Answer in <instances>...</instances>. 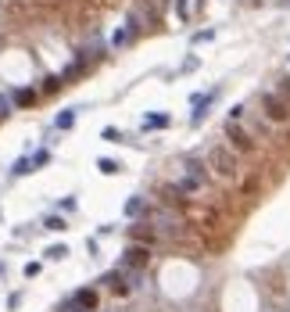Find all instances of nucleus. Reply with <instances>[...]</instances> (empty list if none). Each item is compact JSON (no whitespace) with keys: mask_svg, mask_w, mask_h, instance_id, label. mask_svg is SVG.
<instances>
[{"mask_svg":"<svg viewBox=\"0 0 290 312\" xmlns=\"http://www.w3.org/2000/svg\"><path fill=\"white\" fill-rule=\"evenodd\" d=\"M208 165H212L222 180L237 176V158H233V151H226V148H212V151H208Z\"/></svg>","mask_w":290,"mask_h":312,"instance_id":"nucleus-1","label":"nucleus"},{"mask_svg":"<svg viewBox=\"0 0 290 312\" xmlns=\"http://www.w3.org/2000/svg\"><path fill=\"white\" fill-rule=\"evenodd\" d=\"M147 262H151V247H147V244H129V247L122 251V269H125V273L147 269Z\"/></svg>","mask_w":290,"mask_h":312,"instance_id":"nucleus-2","label":"nucleus"},{"mask_svg":"<svg viewBox=\"0 0 290 312\" xmlns=\"http://www.w3.org/2000/svg\"><path fill=\"white\" fill-rule=\"evenodd\" d=\"M204 183H208L204 165H201V162H186V172H183V180H179L176 187L183 190V194H197V190H201Z\"/></svg>","mask_w":290,"mask_h":312,"instance_id":"nucleus-3","label":"nucleus"},{"mask_svg":"<svg viewBox=\"0 0 290 312\" xmlns=\"http://www.w3.org/2000/svg\"><path fill=\"white\" fill-rule=\"evenodd\" d=\"M97 301H101V295H97V287H79L76 295L68 298L65 312H97Z\"/></svg>","mask_w":290,"mask_h":312,"instance_id":"nucleus-4","label":"nucleus"},{"mask_svg":"<svg viewBox=\"0 0 290 312\" xmlns=\"http://www.w3.org/2000/svg\"><path fill=\"white\" fill-rule=\"evenodd\" d=\"M261 108H265V118H273V122H287V118H290V104L283 97H276V94L261 97Z\"/></svg>","mask_w":290,"mask_h":312,"instance_id":"nucleus-5","label":"nucleus"},{"mask_svg":"<svg viewBox=\"0 0 290 312\" xmlns=\"http://www.w3.org/2000/svg\"><path fill=\"white\" fill-rule=\"evenodd\" d=\"M226 140H229V144H233V151H240V154L255 151V140H251V133H247V130H240L237 122L226 126Z\"/></svg>","mask_w":290,"mask_h":312,"instance_id":"nucleus-6","label":"nucleus"},{"mask_svg":"<svg viewBox=\"0 0 290 312\" xmlns=\"http://www.w3.org/2000/svg\"><path fill=\"white\" fill-rule=\"evenodd\" d=\"M104 283L115 291V295H129L137 283H133V273H125V269H111V273H104Z\"/></svg>","mask_w":290,"mask_h":312,"instance_id":"nucleus-7","label":"nucleus"},{"mask_svg":"<svg viewBox=\"0 0 290 312\" xmlns=\"http://www.w3.org/2000/svg\"><path fill=\"white\" fill-rule=\"evenodd\" d=\"M215 94H219V90H212V94H197V97H194V112H190V122H201V118H204V108L215 100Z\"/></svg>","mask_w":290,"mask_h":312,"instance_id":"nucleus-8","label":"nucleus"},{"mask_svg":"<svg viewBox=\"0 0 290 312\" xmlns=\"http://www.w3.org/2000/svg\"><path fill=\"white\" fill-rule=\"evenodd\" d=\"M143 215H147V197H129V201H125V219H143Z\"/></svg>","mask_w":290,"mask_h":312,"instance_id":"nucleus-9","label":"nucleus"},{"mask_svg":"<svg viewBox=\"0 0 290 312\" xmlns=\"http://www.w3.org/2000/svg\"><path fill=\"white\" fill-rule=\"evenodd\" d=\"M133 33H137V18H129V22H125V29H119V33H115V47L129 43V40H133Z\"/></svg>","mask_w":290,"mask_h":312,"instance_id":"nucleus-10","label":"nucleus"},{"mask_svg":"<svg viewBox=\"0 0 290 312\" xmlns=\"http://www.w3.org/2000/svg\"><path fill=\"white\" fill-rule=\"evenodd\" d=\"M76 118H79V108H68V112L58 115V122H54V126H58V130H72V126H76Z\"/></svg>","mask_w":290,"mask_h":312,"instance_id":"nucleus-11","label":"nucleus"},{"mask_svg":"<svg viewBox=\"0 0 290 312\" xmlns=\"http://www.w3.org/2000/svg\"><path fill=\"white\" fill-rule=\"evenodd\" d=\"M43 255H47L50 262H61V259H68V244H50Z\"/></svg>","mask_w":290,"mask_h":312,"instance_id":"nucleus-12","label":"nucleus"},{"mask_svg":"<svg viewBox=\"0 0 290 312\" xmlns=\"http://www.w3.org/2000/svg\"><path fill=\"white\" fill-rule=\"evenodd\" d=\"M168 126V115H147L143 118V130H165Z\"/></svg>","mask_w":290,"mask_h":312,"instance_id":"nucleus-13","label":"nucleus"},{"mask_svg":"<svg viewBox=\"0 0 290 312\" xmlns=\"http://www.w3.org/2000/svg\"><path fill=\"white\" fill-rule=\"evenodd\" d=\"M43 230H54V233H61V230H68V223L61 215H47L43 219Z\"/></svg>","mask_w":290,"mask_h":312,"instance_id":"nucleus-14","label":"nucleus"},{"mask_svg":"<svg viewBox=\"0 0 290 312\" xmlns=\"http://www.w3.org/2000/svg\"><path fill=\"white\" fill-rule=\"evenodd\" d=\"M11 100H15L18 108H25V104H32V100H36V90H18V94H15Z\"/></svg>","mask_w":290,"mask_h":312,"instance_id":"nucleus-15","label":"nucleus"},{"mask_svg":"<svg viewBox=\"0 0 290 312\" xmlns=\"http://www.w3.org/2000/svg\"><path fill=\"white\" fill-rule=\"evenodd\" d=\"M97 169H101L104 176H115V172H119V162H111V158H97Z\"/></svg>","mask_w":290,"mask_h":312,"instance_id":"nucleus-16","label":"nucleus"},{"mask_svg":"<svg viewBox=\"0 0 290 312\" xmlns=\"http://www.w3.org/2000/svg\"><path fill=\"white\" fill-rule=\"evenodd\" d=\"M176 15L186 22V18H190V0H176Z\"/></svg>","mask_w":290,"mask_h":312,"instance_id":"nucleus-17","label":"nucleus"},{"mask_svg":"<svg viewBox=\"0 0 290 312\" xmlns=\"http://www.w3.org/2000/svg\"><path fill=\"white\" fill-rule=\"evenodd\" d=\"M104 140H111V144H125L119 130H104Z\"/></svg>","mask_w":290,"mask_h":312,"instance_id":"nucleus-18","label":"nucleus"},{"mask_svg":"<svg viewBox=\"0 0 290 312\" xmlns=\"http://www.w3.org/2000/svg\"><path fill=\"white\" fill-rule=\"evenodd\" d=\"M61 86V76H50V79H43V90H58Z\"/></svg>","mask_w":290,"mask_h":312,"instance_id":"nucleus-19","label":"nucleus"},{"mask_svg":"<svg viewBox=\"0 0 290 312\" xmlns=\"http://www.w3.org/2000/svg\"><path fill=\"white\" fill-rule=\"evenodd\" d=\"M61 212H76V197H65V201H61Z\"/></svg>","mask_w":290,"mask_h":312,"instance_id":"nucleus-20","label":"nucleus"},{"mask_svg":"<svg viewBox=\"0 0 290 312\" xmlns=\"http://www.w3.org/2000/svg\"><path fill=\"white\" fill-rule=\"evenodd\" d=\"M7 108H15V100H7V97H0V115H7Z\"/></svg>","mask_w":290,"mask_h":312,"instance_id":"nucleus-21","label":"nucleus"}]
</instances>
